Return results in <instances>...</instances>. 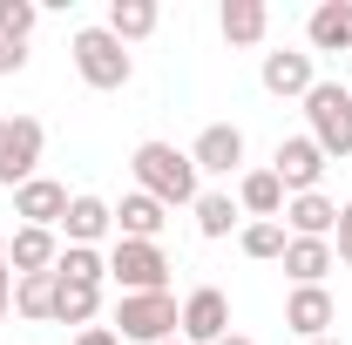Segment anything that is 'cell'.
<instances>
[{"label":"cell","mask_w":352,"mask_h":345,"mask_svg":"<svg viewBox=\"0 0 352 345\" xmlns=\"http://www.w3.org/2000/svg\"><path fill=\"white\" fill-rule=\"evenodd\" d=\"M176 325H183V304L170 291H129L116 304V339H129V345H163V339H176Z\"/></svg>","instance_id":"cell-3"},{"label":"cell","mask_w":352,"mask_h":345,"mask_svg":"<svg viewBox=\"0 0 352 345\" xmlns=\"http://www.w3.org/2000/svg\"><path fill=\"white\" fill-rule=\"evenodd\" d=\"M68 345H122V339H116L109 325H88V332H75V339H68Z\"/></svg>","instance_id":"cell-29"},{"label":"cell","mask_w":352,"mask_h":345,"mask_svg":"<svg viewBox=\"0 0 352 345\" xmlns=\"http://www.w3.org/2000/svg\"><path fill=\"white\" fill-rule=\"evenodd\" d=\"M285 325L298 332V345L311 339H332V325H339V304L325 285H292V298H285Z\"/></svg>","instance_id":"cell-10"},{"label":"cell","mask_w":352,"mask_h":345,"mask_svg":"<svg viewBox=\"0 0 352 345\" xmlns=\"http://www.w3.org/2000/svg\"><path fill=\"white\" fill-rule=\"evenodd\" d=\"M346 88H352V82H346Z\"/></svg>","instance_id":"cell-37"},{"label":"cell","mask_w":352,"mask_h":345,"mask_svg":"<svg viewBox=\"0 0 352 345\" xmlns=\"http://www.w3.org/2000/svg\"><path fill=\"white\" fill-rule=\"evenodd\" d=\"M109 230H116V203H102V197H75L68 216H61V237H68V244H88V251H95Z\"/></svg>","instance_id":"cell-18"},{"label":"cell","mask_w":352,"mask_h":345,"mask_svg":"<svg viewBox=\"0 0 352 345\" xmlns=\"http://www.w3.org/2000/svg\"><path fill=\"white\" fill-rule=\"evenodd\" d=\"M41 149H47V129L34 122V115H7V129H0V190H21V183H34Z\"/></svg>","instance_id":"cell-6"},{"label":"cell","mask_w":352,"mask_h":345,"mask_svg":"<svg viewBox=\"0 0 352 345\" xmlns=\"http://www.w3.org/2000/svg\"><path fill=\"white\" fill-rule=\"evenodd\" d=\"M176 339H183V345L230 339V298H223L217 285H197V291L183 298V325H176Z\"/></svg>","instance_id":"cell-8"},{"label":"cell","mask_w":352,"mask_h":345,"mask_svg":"<svg viewBox=\"0 0 352 345\" xmlns=\"http://www.w3.org/2000/svg\"><path fill=\"white\" fill-rule=\"evenodd\" d=\"M34 27H41V7L34 0H0V41L7 47H28Z\"/></svg>","instance_id":"cell-27"},{"label":"cell","mask_w":352,"mask_h":345,"mask_svg":"<svg viewBox=\"0 0 352 345\" xmlns=\"http://www.w3.org/2000/svg\"><path fill=\"white\" fill-rule=\"evenodd\" d=\"M54 278H61V285H102V278H109V251L61 244V258H54Z\"/></svg>","instance_id":"cell-24"},{"label":"cell","mask_w":352,"mask_h":345,"mask_svg":"<svg viewBox=\"0 0 352 345\" xmlns=\"http://www.w3.org/2000/svg\"><path fill=\"white\" fill-rule=\"evenodd\" d=\"M0 129H7V109H0Z\"/></svg>","instance_id":"cell-35"},{"label":"cell","mask_w":352,"mask_h":345,"mask_svg":"<svg viewBox=\"0 0 352 345\" xmlns=\"http://www.w3.org/2000/svg\"><path fill=\"white\" fill-rule=\"evenodd\" d=\"M116 223H122V237H135V244H156L170 216H163V203H156V197H142V190H135V197H122Z\"/></svg>","instance_id":"cell-22"},{"label":"cell","mask_w":352,"mask_h":345,"mask_svg":"<svg viewBox=\"0 0 352 345\" xmlns=\"http://www.w3.org/2000/svg\"><path fill=\"white\" fill-rule=\"evenodd\" d=\"M285 237H332L339 230V203L325 197V190H311V197H285Z\"/></svg>","instance_id":"cell-15"},{"label":"cell","mask_w":352,"mask_h":345,"mask_svg":"<svg viewBox=\"0 0 352 345\" xmlns=\"http://www.w3.org/2000/svg\"><path fill=\"white\" fill-rule=\"evenodd\" d=\"M332 258L352 264V203H339V230H332Z\"/></svg>","instance_id":"cell-28"},{"label":"cell","mask_w":352,"mask_h":345,"mask_svg":"<svg viewBox=\"0 0 352 345\" xmlns=\"http://www.w3.org/2000/svg\"><path fill=\"white\" fill-rule=\"evenodd\" d=\"M21 68H28V54H21V47H7V41H0V75H21Z\"/></svg>","instance_id":"cell-30"},{"label":"cell","mask_w":352,"mask_h":345,"mask_svg":"<svg viewBox=\"0 0 352 345\" xmlns=\"http://www.w3.org/2000/svg\"><path fill=\"white\" fill-rule=\"evenodd\" d=\"M163 345H183V339H163Z\"/></svg>","instance_id":"cell-36"},{"label":"cell","mask_w":352,"mask_h":345,"mask_svg":"<svg viewBox=\"0 0 352 345\" xmlns=\"http://www.w3.org/2000/svg\"><path fill=\"white\" fill-rule=\"evenodd\" d=\"M190 163H197V176H244V129L237 122H210L190 142Z\"/></svg>","instance_id":"cell-11"},{"label":"cell","mask_w":352,"mask_h":345,"mask_svg":"<svg viewBox=\"0 0 352 345\" xmlns=\"http://www.w3.org/2000/svg\"><path fill=\"white\" fill-rule=\"evenodd\" d=\"M311 54H352V0H318L305 21Z\"/></svg>","instance_id":"cell-13"},{"label":"cell","mask_w":352,"mask_h":345,"mask_svg":"<svg viewBox=\"0 0 352 345\" xmlns=\"http://www.w3.org/2000/svg\"><path fill=\"white\" fill-rule=\"evenodd\" d=\"M237 244H244V258H258V264H278L292 237H285V223H278V216H251V223L237 230Z\"/></svg>","instance_id":"cell-25"},{"label":"cell","mask_w":352,"mask_h":345,"mask_svg":"<svg viewBox=\"0 0 352 345\" xmlns=\"http://www.w3.org/2000/svg\"><path fill=\"white\" fill-rule=\"evenodd\" d=\"M102 318V285H61L54 278V325H95Z\"/></svg>","instance_id":"cell-21"},{"label":"cell","mask_w":352,"mask_h":345,"mask_svg":"<svg viewBox=\"0 0 352 345\" xmlns=\"http://www.w3.org/2000/svg\"><path fill=\"white\" fill-rule=\"evenodd\" d=\"M258 82H264V95L305 102L311 88H318V68H311L305 47H271V54H264V68H258Z\"/></svg>","instance_id":"cell-9"},{"label":"cell","mask_w":352,"mask_h":345,"mask_svg":"<svg viewBox=\"0 0 352 345\" xmlns=\"http://www.w3.org/2000/svg\"><path fill=\"white\" fill-rule=\"evenodd\" d=\"M237 210L244 216H285V183L271 170H244L237 176Z\"/></svg>","instance_id":"cell-20"},{"label":"cell","mask_w":352,"mask_h":345,"mask_svg":"<svg viewBox=\"0 0 352 345\" xmlns=\"http://www.w3.org/2000/svg\"><path fill=\"white\" fill-rule=\"evenodd\" d=\"M311 345H339V339H311Z\"/></svg>","instance_id":"cell-34"},{"label":"cell","mask_w":352,"mask_h":345,"mask_svg":"<svg viewBox=\"0 0 352 345\" xmlns=\"http://www.w3.org/2000/svg\"><path fill=\"white\" fill-rule=\"evenodd\" d=\"M305 122H311V142L325 156H352V88L346 82H318L305 95Z\"/></svg>","instance_id":"cell-4"},{"label":"cell","mask_w":352,"mask_h":345,"mask_svg":"<svg viewBox=\"0 0 352 345\" xmlns=\"http://www.w3.org/2000/svg\"><path fill=\"white\" fill-rule=\"evenodd\" d=\"M156 21H163V7H156V0H109V21H102V27L129 47V41H149V34H156Z\"/></svg>","instance_id":"cell-19"},{"label":"cell","mask_w":352,"mask_h":345,"mask_svg":"<svg viewBox=\"0 0 352 345\" xmlns=\"http://www.w3.org/2000/svg\"><path fill=\"white\" fill-rule=\"evenodd\" d=\"M54 258H61V237H54V230H34V223H21V230L7 237V271H14V278L54 271Z\"/></svg>","instance_id":"cell-14"},{"label":"cell","mask_w":352,"mask_h":345,"mask_svg":"<svg viewBox=\"0 0 352 345\" xmlns=\"http://www.w3.org/2000/svg\"><path fill=\"white\" fill-rule=\"evenodd\" d=\"M68 54H75V75H82L88 88H102V95H116V88H129V75H135L129 47L116 41L109 27H82V34L68 41Z\"/></svg>","instance_id":"cell-2"},{"label":"cell","mask_w":352,"mask_h":345,"mask_svg":"<svg viewBox=\"0 0 352 345\" xmlns=\"http://www.w3.org/2000/svg\"><path fill=\"white\" fill-rule=\"evenodd\" d=\"M217 345H251V339H244V332H230V339H217Z\"/></svg>","instance_id":"cell-32"},{"label":"cell","mask_w":352,"mask_h":345,"mask_svg":"<svg viewBox=\"0 0 352 345\" xmlns=\"http://www.w3.org/2000/svg\"><path fill=\"white\" fill-rule=\"evenodd\" d=\"M278 264H285V278H292V285H325V271H339L332 237H292Z\"/></svg>","instance_id":"cell-16"},{"label":"cell","mask_w":352,"mask_h":345,"mask_svg":"<svg viewBox=\"0 0 352 345\" xmlns=\"http://www.w3.org/2000/svg\"><path fill=\"white\" fill-rule=\"evenodd\" d=\"M109 278L122 285V298H129V291H170V258H163V244L116 237V244H109Z\"/></svg>","instance_id":"cell-5"},{"label":"cell","mask_w":352,"mask_h":345,"mask_svg":"<svg viewBox=\"0 0 352 345\" xmlns=\"http://www.w3.org/2000/svg\"><path fill=\"white\" fill-rule=\"evenodd\" d=\"M129 170H135V190H142V197H156L163 210H176V203H197V197H204L190 149H176V142H135Z\"/></svg>","instance_id":"cell-1"},{"label":"cell","mask_w":352,"mask_h":345,"mask_svg":"<svg viewBox=\"0 0 352 345\" xmlns=\"http://www.w3.org/2000/svg\"><path fill=\"white\" fill-rule=\"evenodd\" d=\"M190 210H197V230H204L210 244H217V237H230V230L244 223V210H237V197H230V190H204Z\"/></svg>","instance_id":"cell-23"},{"label":"cell","mask_w":352,"mask_h":345,"mask_svg":"<svg viewBox=\"0 0 352 345\" xmlns=\"http://www.w3.org/2000/svg\"><path fill=\"white\" fill-rule=\"evenodd\" d=\"M14 311L47 325L54 318V271H34V278H14Z\"/></svg>","instance_id":"cell-26"},{"label":"cell","mask_w":352,"mask_h":345,"mask_svg":"<svg viewBox=\"0 0 352 345\" xmlns=\"http://www.w3.org/2000/svg\"><path fill=\"white\" fill-rule=\"evenodd\" d=\"M68 203H75V197H68V183H54V176H34V183L14 190V216L34 223V230H61Z\"/></svg>","instance_id":"cell-12"},{"label":"cell","mask_w":352,"mask_h":345,"mask_svg":"<svg viewBox=\"0 0 352 345\" xmlns=\"http://www.w3.org/2000/svg\"><path fill=\"white\" fill-rule=\"evenodd\" d=\"M217 27L230 47H258L264 34H271V7L264 0H223L217 7Z\"/></svg>","instance_id":"cell-17"},{"label":"cell","mask_w":352,"mask_h":345,"mask_svg":"<svg viewBox=\"0 0 352 345\" xmlns=\"http://www.w3.org/2000/svg\"><path fill=\"white\" fill-rule=\"evenodd\" d=\"M14 311V271H0V318Z\"/></svg>","instance_id":"cell-31"},{"label":"cell","mask_w":352,"mask_h":345,"mask_svg":"<svg viewBox=\"0 0 352 345\" xmlns=\"http://www.w3.org/2000/svg\"><path fill=\"white\" fill-rule=\"evenodd\" d=\"M325 163H332V156H325L311 135H285V142H278V156H271V176L285 183V197H311V190H318V176H325Z\"/></svg>","instance_id":"cell-7"},{"label":"cell","mask_w":352,"mask_h":345,"mask_svg":"<svg viewBox=\"0 0 352 345\" xmlns=\"http://www.w3.org/2000/svg\"><path fill=\"white\" fill-rule=\"evenodd\" d=\"M0 271H7V230H0Z\"/></svg>","instance_id":"cell-33"}]
</instances>
